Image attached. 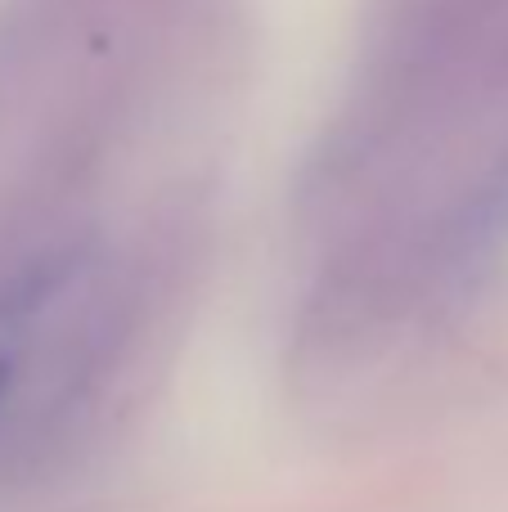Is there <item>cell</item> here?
Instances as JSON below:
<instances>
[{"instance_id": "1", "label": "cell", "mask_w": 508, "mask_h": 512, "mask_svg": "<svg viewBox=\"0 0 508 512\" xmlns=\"http://www.w3.org/2000/svg\"><path fill=\"white\" fill-rule=\"evenodd\" d=\"M158 292L149 230L45 216L0 243V481L50 468L99 423Z\"/></svg>"}]
</instances>
